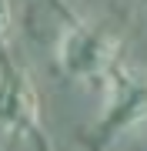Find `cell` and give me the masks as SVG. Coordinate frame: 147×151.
Wrapping results in <instances>:
<instances>
[{
    "label": "cell",
    "mask_w": 147,
    "mask_h": 151,
    "mask_svg": "<svg viewBox=\"0 0 147 151\" xmlns=\"http://www.w3.org/2000/svg\"><path fill=\"white\" fill-rule=\"evenodd\" d=\"M104 84H107V108L94 124V151L117 141L131 128L147 124V77L127 70L124 64H114Z\"/></svg>",
    "instance_id": "cell-1"
},
{
    "label": "cell",
    "mask_w": 147,
    "mask_h": 151,
    "mask_svg": "<svg viewBox=\"0 0 147 151\" xmlns=\"http://www.w3.org/2000/svg\"><path fill=\"white\" fill-rule=\"evenodd\" d=\"M0 128L37 138L40 148L47 151V145H44V128H40L37 91H33L30 77L23 74L17 64H10V60L0 64Z\"/></svg>",
    "instance_id": "cell-3"
},
{
    "label": "cell",
    "mask_w": 147,
    "mask_h": 151,
    "mask_svg": "<svg viewBox=\"0 0 147 151\" xmlns=\"http://www.w3.org/2000/svg\"><path fill=\"white\" fill-rule=\"evenodd\" d=\"M57 64L70 81H104L117 64V44L90 24H64L57 34Z\"/></svg>",
    "instance_id": "cell-2"
}]
</instances>
